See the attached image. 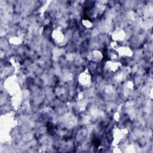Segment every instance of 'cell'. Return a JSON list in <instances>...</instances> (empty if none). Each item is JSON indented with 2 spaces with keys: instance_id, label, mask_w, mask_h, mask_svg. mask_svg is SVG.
<instances>
[{
  "instance_id": "1",
  "label": "cell",
  "mask_w": 153,
  "mask_h": 153,
  "mask_svg": "<svg viewBox=\"0 0 153 153\" xmlns=\"http://www.w3.org/2000/svg\"><path fill=\"white\" fill-rule=\"evenodd\" d=\"M52 38L57 43H61L65 39V35L61 29L57 28L52 32Z\"/></svg>"
},
{
  "instance_id": "2",
  "label": "cell",
  "mask_w": 153,
  "mask_h": 153,
  "mask_svg": "<svg viewBox=\"0 0 153 153\" xmlns=\"http://www.w3.org/2000/svg\"><path fill=\"white\" fill-rule=\"evenodd\" d=\"M103 54L99 50H94L90 53L89 55V59L91 61L94 62H99L103 59Z\"/></svg>"
},
{
  "instance_id": "3",
  "label": "cell",
  "mask_w": 153,
  "mask_h": 153,
  "mask_svg": "<svg viewBox=\"0 0 153 153\" xmlns=\"http://www.w3.org/2000/svg\"><path fill=\"white\" fill-rule=\"evenodd\" d=\"M79 82L82 85H87L90 83L91 76L87 72H83L79 76Z\"/></svg>"
},
{
  "instance_id": "4",
  "label": "cell",
  "mask_w": 153,
  "mask_h": 153,
  "mask_svg": "<svg viewBox=\"0 0 153 153\" xmlns=\"http://www.w3.org/2000/svg\"><path fill=\"white\" fill-rule=\"evenodd\" d=\"M121 65L116 62H108L106 63V68L112 72H115L120 70Z\"/></svg>"
},
{
  "instance_id": "5",
  "label": "cell",
  "mask_w": 153,
  "mask_h": 153,
  "mask_svg": "<svg viewBox=\"0 0 153 153\" xmlns=\"http://www.w3.org/2000/svg\"><path fill=\"white\" fill-rule=\"evenodd\" d=\"M117 51L121 56H131L132 55V51L128 47H119Z\"/></svg>"
},
{
  "instance_id": "6",
  "label": "cell",
  "mask_w": 153,
  "mask_h": 153,
  "mask_svg": "<svg viewBox=\"0 0 153 153\" xmlns=\"http://www.w3.org/2000/svg\"><path fill=\"white\" fill-rule=\"evenodd\" d=\"M126 34L125 32L123 30H116L113 33L114 39L116 41H121L123 40L125 38Z\"/></svg>"
},
{
  "instance_id": "7",
  "label": "cell",
  "mask_w": 153,
  "mask_h": 153,
  "mask_svg": "<svg viewBox=\"0 0 153 153\" xmlns=\"http://www.w3.org/2000/svg\"><path fill=\"white\" fill-rule=\"evenodd\" d=\"M82 23H83V25H84L85 27H88V28L92 26V23H91V22L89 20H87V19L82 20Z\"/></svg>"
}]
</instances>
